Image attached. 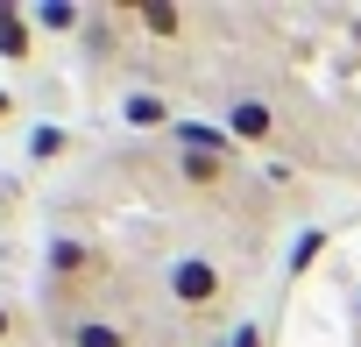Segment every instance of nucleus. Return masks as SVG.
I'll use <instances>...</instances> for the list:
<instances>
[{
    "label": "nucleus",
    "mask_w": 361,
    "mask_h": 347,
    "mask_svg": "<svg viewBox=\"0 0 361 347\" xmlns=\"http://www.w3.org/2000/svg\"><path fill=\"white\" fill-rule=\"evenodd\" d=\"M29 156H36V163H57V156H71V135L43 121V128H29Z\"/></svg>",
    "instance_id": "9b49d317"
},
{
    "label": "nucleus",
    "mask_w": 361,
    "mask_h": 347,
    "mask_svg": "<svg viewBox=\"0 0 361 347\" xmlns=\"http://www.w3.org/2000/svg\"><path fill=\"white\" fill-rule=\"evenodd\" d=\"M354 326H361V298H354Z\"/></svg>",
    "instance_id": "dca6fc26"
},
{
    "label": "nucleus",
    "mask_w": 361,
    "mask_h": 347,
    "mask_svg": "<svg viewBox=\"0 0 361 347\" xmlns=\"http://www.w3.org/2000/svg\"><path fill=\"white\" fill-rule=\"evenodd\" d=\"M29 22H36V36H43V29H50V36H71V29H85V8H71V0H43Z\"/></svg>",
    "instance_id": "9d476101"
},
{
    "label": "nucleus",
    "mask_w": 361,
    "mask_h": 347,
    "mask_svg": "<svg viewBox=\"0 0 361 347\" xmlns=\"http://www.w3.org/2000/svg\"><path fill=\"white\" fill-rule=\"evenodd\" d=\"M163 298H170L177 312H213V305L227 298V262H220L213 248H177V255L163 262Z\"/></svg>",
    "instance_id": "f257e3e1"
},
{
    "label": "nucleus",
    "mask_w": 361,
    "mask_h": 347,
    "mask_svg": "<svg viewBox=\"0 0 361 347\" xmlns=\"http://www.w3.org/2000/svg\"><path fill=\"white\" fill-rule=\"evenodd\" d=\"M8 121H15V92H8V85H0V128H8Z\"/></svg>",
    "instance_id": "4468645a"
},
{
    "label": "nucleus",
    "mask_w": 361,
    "mask_h": 347,
    "mask_svg": "<svg viewBox=\"0 0 361 347\" xmlns=\"http://www.w3.org/2000/svg\"><path fill=\"white\" fill-rule=\"evenodd\" d=\"M43 262H50L57 284H92V276H106L99 241H78V234H50V241H43Z\"/></svg>",
    "instance_id": "7ed1b4c3"
},
{
    "label": "nucleus",
    "mask_w": 361,
    "mask_h": 347,
    "mask_svg": "<svg viewBox=\"0 0 361 347\" xmlns=\"http://www.w3.org/2000/svg\"><path fill=\"white\" fill-rule=\"evenodd\" d=\"M170 156H177V178H185L192 192H220L234 178V163H241L234 149H170Z\"/></svg>",
    "instance_id": "20e7f679"
},
{
    "label": "nucleus",
    "mask_w": 361,
    "mask_h": 347,
    "mask_svg": "<svg viewBox=\"0 0 361 347\" xmlns=\"http://www.w3.org/2000/svg\"><path fill=\"white\" fill-rule=\"evenodd\" d=\"M206 347H234V333H213V340H206Z\"/></svg>",
    "instance_id": "2eb2a0df"
},
{
    "label": "nucleus",
    "mask_w": 361,
    "mask_h": 347,
    "mask_svg": "<svg viewBox=\"0 0 361 347\" xmlns=\"http://www.w3.org/2000/svg\"><path fill=\"white\" fill-rule=\"evenodd\" d=\"M135 22H142L149 36H163V43H185V8H170V0H142Z\"/></svg>",
    "instance_id": "6e6552de"
},
{
    "label": "nucleus",
    "mask_w": 361,
    "mask_h": 347,
    "mask_svg": "<svg viewBox=\"0 0 361 347\" xmlns=\"http://www.w3.org/2000/svg\"><path fill=\"white\" fill-rule=\"evenodd\" d=\"M64 347H135V340H128V319L78 312V319H64Z\"/></svg>",
    "instance_id": "39448f33"
},
{
    "label": "nucleus",
    "mask_w": 361,
    "mask_h": 347,
    "mask_svg": "<svg viewBox=\"0 0 361 347\" xmlns=\"http://www.w3.org/2000/svg\"><path fill=\"white\" fill-rule=\"evenodd\" d=\"M241 149H276V135H283V121H276V106L269 99H255V92H234L227 99V121H220Z\"/></svg>",
    "instance_id": "f03ea898"
},
{
    "label": "nucleus",
    "mask_w": 361,
    "mask_h": 347,
    "mask_svg": "<svg viewBox=\"0 0 361 347\" xmlns=\"http://www.w3.org/2000/svg\"><path fill=\"white\" fill-rule=\"evenodd\" d=\"M0 57H8V64H29L36 57V22L22 8H8V0H0Z\"/></svg>",
    "instance_id": "0eeeda50"
},
{
    "label": "nucleus",
    "mask_w": 361,
    "mask_h": 347,
    "mask_svg": "<svg viewBox=\"0 0 361 347\" xmlns=\"http://www.w3.org/2000/svg\"><path fill=\"white\" fill-rule=\"evenodd\" d=\"M121 121H128V128H142V135H170V128H177L170 99H163V92H149V85L121 92Z\"/></svg>",
    "instance_id": "423d86ee"
},
{
    "label": "nucleus",
    "mask_w": 361,
    "mask_h": 347,
    "mask_svg": "<svg viewBox=\"0 0 361 347\" xmlns=\"http://www.w3.org/2000/svg\"><path fill=\"white\" fill-rule=\"evenodd\" d=\"M234 347H262V319H234Z\"/></svg>",
    "instance_id": "ddd939ff"
},
{
    "label": "nucleus",
    "mask_w": 361,
    "mask_h": 347,
    "mask_svg": "<svg viewBox=\"0 0 361 347\" xmlns=\"http://www.w3.org/2000/svg\"><path fill=\"white\" fill-rule=\"evenodd\" d=\"M15 340H22V312L0 298V347H15Z\"/></svg>",
    "instance_id": "f8f14e48"
},
{
    "label": "nucleus",
    "mask_w": 361,
    "mask_h": 347,
    "mask_svg": "<svg viewBox=\"0 0 361 347\" xmlns=\"http://www.w3.org/2000/svg\"><path fill=\"white\" fill-rule=\"evenodd\" d=\"M326 248H333V234H326V227H305V234L290 241V255H283V276L298 284V276H305V269H312V262H319Z\"/></svg>",
    "instance_id": "1a4fd4ad"
}]
</instances>
